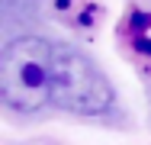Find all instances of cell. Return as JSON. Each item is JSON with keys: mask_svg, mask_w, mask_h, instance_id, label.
<instances>
[{"mask_svg": "<svg viewBox=\"0 0 151 145\" xmlns=\"http://www.w3.org/2000/svg\"><path fill=\"white\" fill-rule=\"evenodd\" d=\"M55 42L16 36L0 49V97L16 113H39L52 103Z\"/></svg>", "mask_w": 151, "mask_h": 145, "instance_id": "1", "label": "cell"}, {"mask_svg": "<svg viewBox=\"0 0 151 145\" xmlns=\"http://www.w3.org/2000/svg\"><path fill=\"white\" fill-rule=\"evenodd\" d=\"M52 103L74 116H106L116 107V90L90 55L68 42H55Z\"/></svg>", "mask_w": 151, "mask_h": 145, "instance_id": "2", "label": "cell"}, {"mask_svg": "<svg viewBox=\"0 0 151 145\" xmlns=\"http://www.w3.org/2000/svg\"><path fill=\"white\" fill-rule=\"evenodd\" d=\"M39 3L42 0H0V10L6 23H26L39 13Z\"/></svg>", "mask_w": 151, "mask_h": 145, "instance_id": "3", "label": "cell"}]
</instances>
